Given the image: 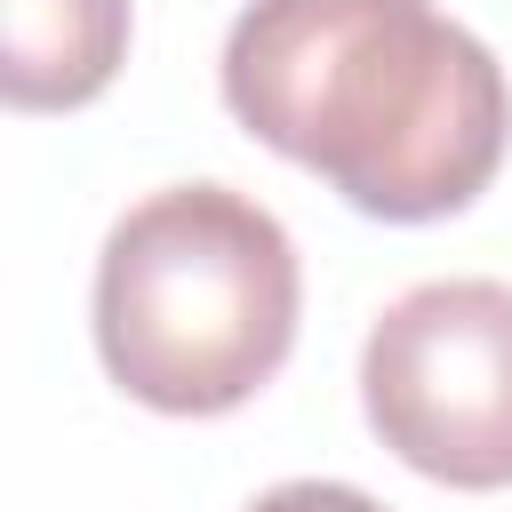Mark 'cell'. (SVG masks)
I'll use <instances>...</instances> for the list:
<instances>
[{"label": "cell", "mask_w": 512, "mask_h": 512, "mask_svg": "<svg viewBox=\"0 0 512 512\" xmlns=\"http://www.w3.org/2000/svg\"><path fill=\"white\" fill-rule=\"evenodd\" d=\"M248 512H384L368 488H344V480H280L264 488Z\"/></svg>", "instance_id": "5b68a950"}, {"label": "cell", "mask_w": 512, "mask_h": 512, "mask_svg": "<svg viewBox=\"0 0 512 512\" xmlns=\"http://www.w3.org/2000/svg\"><path fill=\"white\" fill-rule=\"evenodd\" d=\"M216 80L256 144L384 224L472 208L512 144L504 64L432 0H248Z\"/></svg>", "instance_id": "6da1fadb"}, {"label": "cell", "mask_w": 512, "mask_h": 512, "mask_svg": "<svg viewBox=\"0 0 512 512\" xmlns=\"http://www.w3.org/2000/svg\"><path fill=\"white\" fill-rule=\"evenodd\" d=\"M128 64V0H0L8 112H72Z\"/></svg>", "instance_id": "277c9868"}, {"label": "cell", "mask_w": 512, "mask_h": 512, "mask_svg": "<svg viewBox=\"0 0 512 512\" xmlns=\"http://www.w3.org/2000/svg\"><path fill=\"white\" fill-rule=\"evenodd\" d=\"M368 432L424 480L512 488V280H424L360 344Z\"/></svg>", "instance_id": "3957f363"}, {"label": "cell", "mask_w": 512, "mask_h": 512, "mask_svg": "<svg viewBox=\"0 0 512 512\" xmlns=\"http://www.w3.org/2000/svg\"><path fill=\"white\" fill-rule=\"evenodd\" d=\"M296 240L232 184L144 192L96 256L104 376L160 416H224L256 400L296 344Z\"/></svg>", "instance_id": "7a4b0ae2"}]
</instances>
